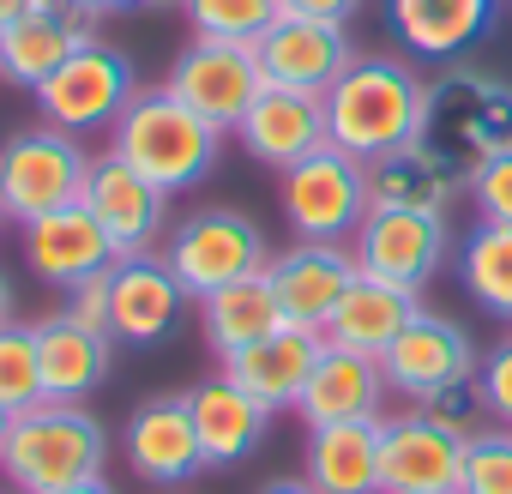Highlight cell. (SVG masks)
Instances as JSON below:
<instances>
[{
    "label": "cell",
    "mask_w": 512,
    "mask_h": 494,
    "mask_svg": "<svg viewBox=\"0 0 512 494\" xmlns=\"http://www.w3.org/2000/svg\"><path fill=\"white\" fill-rule=\"evenodd\" d=\"M31 7H37V0H0V31H7L13 19H25Z\"/></svg>",
    "instance_id": "cell-42"
},
{
    "label": "cell",
    "mask_w": 512,
    "mask_h": 494,
    "mask_svg": "<svg viewBox=\"0 0 512 494\" xmlns=\"http://www.w3.org/2000/svg\"><path fill=\"white\" fill-rule=\"evenodd\" d=\"M362 0H284V13L296 19H326V25H350Z\"/></svg>",
    "instance_id": "cell-38"
},
{
    "label": "cell",
    "mask_w": 512,
    "mask_h": 494,
    "mask_svg": "<svg viewBox=\"0 0 512 494\" xmlns=\"http://www.w3.org/2000/svg\"><path fill=\"white\" fill-rule=\"evenodd\" d=\"M187 25L193 37H217V43H260L278 19H284V0H187Z\"/></svg>",
    "instance_id": "cell-31"
},
{
    "label": "cell",
    "mask_w": 512,
    "mask_h": 494,
    "mask_svg": "<svg viewBox=\"0 0 512 494\" xmlns=\"http://www.w3.org/2000/svg\"><path fill=\"white\" fill-rule=\"evenodd\" d=\"M7 434H13V410L0 404V452H7Z\"/></svg>",
    "instance_id": "cell-44"
},
{
    "label": "cell",
    "mask_w": 512,
    "mask_h": 494,
    "mask_svg": "<svg viewBox=\"0 0 512 494\" xmlns=\"http://www.w3.org/2000/svg\"><path fill=\"white\" fill-rule=\"evenodd\" d=\"M7 494H13V488H7Z\"/></svg>",
    "instance_id": "cell-47"
},
{
    "label": "cell",
    "mask_w": 512,
    "mask_h": 494,
    "mask_svg": "<svg viewBox=\"0 0 512 494\" xmlns=\"http://www.w3.org/2000/svg\"><path fill=\"white\" fill-rule=\"evenodd\" d=\"M55 494H121L115 482H103V476H91V482H73V488H55Z\"/></svg>",
    "instance_id": "cell-41"
},
{
    "label": "cell",
    "mask_w": 512,
    "mask_h": 494,
    "mask_svg": "<svg viewBox=\"0 0 512 494\" xmlns=\"http://www.w3.org/2000/svg\"><path fill=\"white\" fill-rule=\"evenodd\" d=\"M0 404L13 416L43 404V362H37V326L7 320L0 326Z\"/></svg>",
    "instance_id": "cell-32"
},
{
    "label": "cell",
    "mask_w": 512,
    "mask_h": 494,
    "mask_svg": "<svg viewBox=\"0 0 512 494\" xmlns=\"http://www.w3.org/2000/svg\"><path fill=\"white\" fill-rule=\"evenodd\" d=\"M470 205L482 223H512V151L470 169Z\"/></svg>",
    "instance_id": "cell-35"
},
{
    "label": "cell",
    "mask_w": 512,
    "mask_h": 494,
    "mask_svg": "<svg viewBox=\"0 0 512 494\" xmlns=\"http://www.w3.org/2000/svg\"><path fill=\"white\" fill-rule=\"evenodd\" d=\"M458 494H512V428L488 422L482 434L464 440Z\"/></svg>",
    "instance_id": "cell-33"
},
{
    "label": "cell",
    "mask_w": 512,
    "mask_h": 494,
    "mask_svg": "<svg viewBox=\"0 0 512 494\" xmlns=\"http://www.w3.org/2000/svg\"><path fill=\"white\" fill-rule=\"evenodd\" d=\"M67 314L85 320V326H109V272L79 278V284L67 290Z\"/></svg>",
    "instance_id": "cell-37"
},
{
    "label": "cell",
    "mask_w": 512,
    "mask_h": 494,
    "mask_svg": "<svg viewBox=\"0 0 512 494\" xmlns=\"http://www.w3.org/2000/svg\"><path fill=\"white\" fill-rule=\"evenodd\" d=\"M386 368L362 350H344V344H326L302 398H296V416L308 428H332V422H380L386 416Z\"/></svg>",
    "instance_id": "cell-22"
},
{
    "label": "cell",
    "mask_w": 512,
    "mask_h": 494,
    "mask_svg": "<svg viewBox=\"0 0 512 494\" xmlns=\"http://www.w3.org/2000/svg\"><path fill=\"white\" fill-rule=\"evenodd\" d=\"M85 43H97V19L85 7H73V0H37L25 19H13L0 31V79L13 91H37Z\"/></svg>",
    "instance_id": "cell-11"
},
{
    "label": "cell",
    "mask_w": 512,
    "mask_h": 494,
    "mask_svg": "<svg viewBox=\"0 0 512 494\" xmlns=\"http://www.w3.org/2000/svg\"><path fill=\"white\" fill-rule=\"evenodd\" d=\"M187 302L193 296L181 290V278L169 272L163 254H127L109 266V332L121 344H139V350L163 344L181 326Z\"/></svg>",
    "instance_id": "cell-17"
},
{
    "label": "cell",
    "mask_w": 512,
    "mask_h": 494,
    "mask_svg": "<svg viewBox=\"0 0 512 494\" xmlns=\"http://www.w3.org/2000/svg\"><path fill=\"white\" fill-rule=\"evenodd\" d=\"M91 181V151L61 127H25L0 145V211L7 223H37L61 205H79Z\"/></svg>",
    "instance_id": "cell-5"
},
{
    "label": "cell",
    "mask_w": 512,
    "mask_h": 494,
    "mask_svg": "<svg viewBox=\"0 0 512 494\" xmlns=\"http://www.w3.org/2000/svg\"><path fill=\"white\" fill-rule=\"evenodd\" d=\"M121 452L133 464V476L157 482V488H175V482H193L205 470V452H199V428H193V404L187 392H157L145 398L127 428H121Z\"/></svg>",
    "instance_id": "cell-18"
},
{
    "label": "cell",
    "mask_w": 512,
    "mask_h": 494,
    "mask_svg": "<svg viewBox=\"0 0 512 494\" xmlns=\"http://www.w3.org/2000/svg\"><path fill=\"white\" fill-rule=\"evenodd\" d=\"M73 7H85L91 19H103V13H127V7H139V0H73Z\"/></svg>",
    "instance_id": "cell-40"
},
{
    "label": "cell",
    "mask_w": 512,
    "mask_h": 494,
    "mask_svg": "<svg viewBox=\"0 0 512 494\" xmlns=\"http://www.w3.org/2000/svg\"><path fill=\"white\" fill-rule=\"evenodd\" d=\"M260 494H320V488H314L308 476H302V482H296V476H278V482H266Z\"/></svg>",
    "instance_id": "cell-39"
},
{
    "label": "cell",
    "mask_w": 512,
    "mask_h": 494,
    "mask_svg": "<svg viewBox=\"0 0 512 494\" xmlns=\"http://www.w3.org/2000/svg\"><path fill=\"white\" fill-rule=\"evenodd\" d=\"M458 278L482 314L512 320V223H482L458 241Z\"/></svg>",
    "instance_id": "cell-30"
},
{
    "label": "cell",
    "mask_w": 512,
    "mask_h": 494,
    "mask_svg": "<svg viewBox=\"0 0 512 494\" xmlns=\"http://www.w3.org/2000/svg\"><path fill=\"white\" fill-rule=\"evenodd\" d=\"M476 386H482V404H488V422L512 428V338H500L482 362H476Z\"/></svg>",
    "instance_id": "cell-36"
},
{
    "label": "cell",
    "mask_w": 512,
    "mask_h": 494,
    "mask_svg": "<svg viewBox=\"0 0 512 494\" xmlns=\"http://www.w3.org/2000/svg\"><path fill=\"white\" fill-rule=\"evenodd\" d=\"M0 223H7V211H0Z\"/></svg>",
    "instance_id": "cell-46"
},
{
    "label": "cell",
    "mask_w": 512,
    "mask_h": 494,
    "mask_svg": "<svg viewBox=\"0 0 512 494\" xmlns=\"http://www.w3.org/2000/svg\"><path fill=\"white\" fill-rule=\"evenodd\" d=\"M43 121L73 133V139H91V133H115V121L127 115V103L139 97V73L121 49H109L103 37L85 43L49 85L31 91Z\"/></svg>",
    "instance_id": "cell-8"
},
{
    "label": "cell",
    "mask_w": 512,
    "mask_h": 494,
    "mask_svg": "<svg viewBox=\"0 0 512 494\" xmlns=\"http://www.w3.org/2000/svg\"><path fill=\"white\" fill-rule=\"evenodd\" d=\"M193 404V428H199V452H205V470H235L247 464L253 452L266 446V428H272V410L253 404L235 380H205L187 392Z\"/></svg>",
    "instance_id": "cell-26"
},
{
    "label": "cell",
    "mask_w": 512,
    "mask_h": 494,
    "mask_svg": "<svg viewBox=\"0 0 512 494\" xmlns=\"http://www.w3.org/2000/svg\"><path fill=\"white\" fill-rule=\"evenodd\" d=\"M386 13V37L434 67L470 61L476 43H488L494 19H500V0H380Z\"/></svg>",
    "instance_id": "cell-13"
},
{
    "label": "cell",
    "mask_w": 512,
    "mask_h": 494,
    "mask_svg": "<svg viewBox=\"0 0 512 494\" xmlns=\"http://www.w3.org/2000/svg\"><path fill=\"white\" fill-rule=\"evenodd\" d=\"M169 272L181 278L187 296H211L223 284H241V278H260L272 266L266 254V229L253 223L247 211L235 205H199L193 217H181L169 229V247H163Z\"/></svg>",
    "instance_id": "cell-6"
},
{
    "label": "cell",
    "mask_w": 512,
    "mask_h": 494,
    "mask_svg": "<svg viewBox=\"0 0 512 494\" xmlns=\"http://www.w3.org/2000/svg\"><path fill=\"white\" fill-rule=\"evenodd\" d=\"M428 121V79L410 55H356L326 91V139L356 163L422 139Z\"/></svg>",
    "instance_id": "cell-1"
},
{
    "label": "cell",
    "mask_w": 512,
    "mask_h": 494,
    "mask_svg": "<svg viewBox=\"0 0 512 494\" xmlns=\"http://www.w3.org/2000/svg\"><path fill=\"white\" fill-rule=\"evenodd\" d=\"M380 422L308 428V482L320 494H380Z\"/></svg>",
    "instance_id": "cell-28"
},
{
    "label": "cell",
    "mask_w": 512,
    "mask_h": 494,
    "mask_svg": "<svg viewBox=\"0 0 512 494\" xmlns=\"http://www.w3.org/2000/svg\"><path fill=\"white\" fill-rule=\"evenodd\" d=\"M13 320V290H7V278H0V326Z\"/></svg>",
    "instance_id": "cell-43"
},
{
    "label": "cell",
    "mask_w": 512,
    "mask_h": 494,
    "mask_svg": "<svg viewBox=\"0 0 512 494\" xmlns=\"http://www.w3.org/2000/svg\"><path fill=\"white\" fill-rule=\"evenodd\" d=\"M422 314V290H398L386 278H368L356 272V284L344 290L338 314L326 320V344H344V350H362V356H386L392 338Z\"/></svg>",
    "instance_id": "cell-27"
},
{
    "label": "cell",
    "mask_w": 512,
    "mask_h": 494,
    "mask_svg": "<svg viewBox=\"0 0 512 494\" xmlns=\"http://www.w3.org/2000/svg\"><path fill=\"white\" fill-rule=\"evenodd\" d=\"M85 211L103 223V235L115 241V260L127 254H151V247L169 235V193L157 181H145L133 163L91 157V181H85Z\"/></svg>",
    "instance_id": "cell-12"
},
{
    "label": "cell",
    "mask_w": 512,
    "mask_h": 494,
    "mask_svg": "<svg viewBox=\"0 0 512 494\" xmlns=\"http://www.w3.org/2000/svg\"><path fill=\"white\" fill-rule=\"evenodd\" d=\"M356 266L368 278H386L398 290H422L440 278V266L452 260V229L440 211H392L374 205L356 229Z\"/></svg>",
    "instance_id": "cell-9"
},
{
    "label": "cell",
    "mask_w": 512,
    "mask_h": 494,
    "mask_svg": "<svg viewBox=\"0 0 512 494\" xmlns=\"http://www.w3.org/2000/svg\"><path fill=\"white\" fill-rule=\"evenodd\" d=\"M139 7H187V0H139Z\"/></svg>",
    "instance_id": "cell-45"
},
{
    "label": "cell",
    "mask_w": 512,
    "mask_h": 494,
    "mask_svg": "<svg viewBox=\"0 0 512 494\" xmlns=\"http://www.w3.org/2000/svg\"><path fill=\"white\" fill-rule=\"evenodd\" d=\"M320 350H326V332L284 320L272 338L235 350V356L223 362V380H235L253 404H266V410L278 416V410H296V398H302V386H308Z\"/></svg>",
    "instance_id": "cell-23"
},
{
    "label": "cell",
    "mask_w": 512,
    "mask_h": 494,
    "mask_svg": "<svg viewBox=\"0 0 512 494\" xmlns=\"http://www.w3.org/2000/svg\"><path fill=\"white\" fill-rule=\"evenodd\" d=\"M109 151L133 163L145 181H157L163 193H193L217 175L223 133L199 109H187L169 85H139V97L109 133Z\"/></svg>",
    "instance_id": "cell-2"
},
{
    "label": "cell",
    "mask_w": 512,
    "mask_h": 494,
    "mask_svg": "<svg viewBox=\"0 0 512 494\" xmlns=\"http://www.w3.org/2000/svg\"><path fill=\"white\" fill-rule=\"evenodd\" d=\"M362 175H368V205H392V211H440L446 217V205L458 193H470V169H458L428 139H410V145L368 157Z\"/></svg>",
    "instance_id": "cell-21"
},
{
    "label": "cell",
    "mask_w": 512,
    "mask_h": 494,
    "mask_svg": "<svg viewBox=\"0 0 512 494\" xmlns=\"http://www.w3.org/2000/svg\"><path fill=\"white\" fill-rule=\"evenodd\" d=\"M37 362H43V398L49 404H85L115 362V332L109 326H85L67 308L37 320Z\"/></svg>",
    "instance_id": "cell-25"
},
{
    "label": "cell",
    "mask_w": 512,
    "mask_h": 494,
    "mask_svg": "<svg viewBox=\"0 0 512 494\" xmlns=\"http://www.w3.org/2000/svg\"><path fill=\"white\" fill-rule=\"evenodd\" d=\"M356 272H362L356 247H344V241H296V247H284V254H272L266 284H272V296H278L290 326L326 332V320L338 314V302L356 284Z\"/></svg>",
    "instance_id": "cell-14"
},
{
    "label": "cell",
    "mask_w": 512,
    "mask_h": 494,
    "mask_svg": "<svg viewBox=\"0 0 512 494\" xmlns=\"http://www.w3.org/2000/svg\"><path fill=\"white\" fill-rule=\"evenodd\" d=\"M464 440L434 428L416 404L380 422V494H458Z\"/></svg>",
    "instance_id": "cell-16"
},
{
    "label": "cell",
    "mask_w": 512,
    "mask_h": 494,
    "mask_svg": "<svg viewBox=\"0 0 512 494\" xmlns=\"http://www.w3.org/2000/svg\"><path fill=\"white\" fill-rule=\"evenodd\" d=\"M278 199H284V223L296 241H356L362 217L374 211L362 163L338 145H320L314 157L290 163L278 181Z\"/></svg>",
    "instance_id": "cell-7"
},
{
    "label": "cell",
    "mask_w": 512,
    "mask_h": 494,
    "mask_svg": "<svg viewBox=\"0 0 512 494\" xmlns=\"http://www.w3.org/2000/svg\"><path fill=\"white\" fill-rule=\"evenodd\" d=\"M476 362H482V356H476L470 332H464L458 320L434 314V308H422V314L392 338V350L380 356L386 386H392L404 404H416V398H428V392H440V386H452V380H470Z\"/></svg>",
    "instance_id": "cell-15"
},
{
    "label": "cell",
    "mask_w": 512,
    "mask_h": 494,
    "mask_svg": "<svg viewBox=\"0 0 512 494\" xmlns=\"http://www.w3.org/2000/svg\"><path fill=\"white\" fill-rule=\"evenodd\" d=\"M235 139L247 145L253 163H266V169H290L302 157H314L326 139V97L314 91H284V85H266L260 97H253V109L241 115Z\"/></svg>",
    "instance_id": "cell-20"
},
{
    "label": "cell",
    "mask_w": 512,
    "mask_h": 494,
    "mask_svg": "<svg viewBox=\"0 0 512 494\" xmlns=\"http://www.w3.org/2000/svg\"><path fill=\"white\" fill-rule=\"evenodd\" d=\"M25 266L49 290H73L79 278H97L115 266V241L103 235V223L79 199V205H61V211L25 223Z\"/></svg>",
    "instance_id": "cell-24"
},
{
    "label": "cell",
    "mask_w": 512,
    "mask_h": 494,
    "mask_svg": "<svg viewBox=\"0 0 512 494\" xmlns=\"http://www.w3.org/2000/svg\"><path fill=\"white\" fill-rule=\"evenodd\" d=\"M278 326H284V308H278L266 272H260V278H241V284H223V290H211V296H199V332H205V344H211L217 362H229L235 350L272 338Z\"/></svg>",
    "instance_id": "cell-29"
},
{
    "label": "cell",
    "mask_w": 512,
    "mask_h": 494,
    "mask_svg": "<svg viewBox=\"0 0 512 494\" xmlns=\"http://www.w3.org/2000/svg\"><path fill=\"white\" fill-rule=\"evenodd\" d=\"M422 139L446 151L458 169H476L500 151H512V79L482 73L470 61H452L428 79V121Z\"/></svg>",
    "instance_id": "cell-4"
},
{
    "label": "cell",
    "mask_w": 512,
    "mask_h": 494,
    "mask_svg": "<svg viewBox=\"0 0 512 494\" xmlns=\"http://www.w3.org/2000/svg\"><path fill=\"white\" fill-rule=\"evenodd\" d=\"M109 464V434L85 404H31L13 416L7 452H0V476L13 494H55L73 482L103 476Z\"/></svg>",
    "instance_id": "cell-3"
},
{
    "label": "cell",
    "mask_w": 512,
    "mask_h": 494,
    "mask_svg": "<svg viewBox=\"0 0 512 494\" xmlns=\"http://www.w3.org/2000/svg\"><path fill=\"white\" fill-rule=\"evenodd\" d=\"M416 410H422L434 428L458 434V440H470V434L488 428V404H482L476 374H470V380H452V386H440V392H428V398H416Z\"/></svg>",
    "instance_id": "cell-34"
},
{
    "label": "cell",
    "mask_w": 512,
    "mask_h": 494,
    "mask_svg": "<svg viewBox=\"0 0 512 494\" xmlns=\"http://www.w3.org/2000/svg\"><path fill=\"white\" fill-rule=\"evenodd\" d=\"M187 109H199L217 133H235L241 115L253 109V97L266 91V73H260V55H253L247 43H217V37H193L169 79H163Z\"/></svg>",
    "instance_id": "cell-10"
},
{
    "label": "cell",
    "mask_w": 512,
    "mask_h": 494,
    "mask_svg": "<svg viewBox=\"0 0 512 494\" xmlns=\"http://www.w3.org/2000/svg\"><path fill=\"white\" fill-rule=\"evenodd\" d=\"M253 55H260V73L266 85H284V91H314L326 97L332 79L356 61V43L344 25H326V19H296L284 13L260 43H253Z\"/></svg>",
    "instance_id": "cell-19"
}]
</instances>
